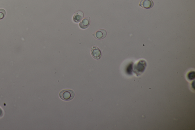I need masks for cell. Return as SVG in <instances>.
Listing matches in <instances>:
<instances>
[{"label": "cell", "mask_w": 195, "mask_h": 130, "mask_svg": "<svg viewBox=\"0 0 195 130\" xmlns=\"http://www.w3.org/2000/svg\"><path fill=\"white\" fill-rule=\"evenodd\" d=\"M75 93L71 89H65L61 90L59 93L60 99L65 101H69L73 100L75 97Z\"/></svg>", "instance_id": "cell-1"}, {"label": "cell", "mask_w": 195, "mask_h": 130, "mask_svg": "<svg viewBox=\"0 0 195 130\" xmlns=\"http://www.w3.org/2000/svg\"><path fill=\"white\" fill-rule=\"evenodd\" d=\"M146 67V63L145 60H141L134 67V72L137 76L141 75L144 71Z\"/></svg>", "instance_id": "cell-2"}, {"label": "cell", "mask_w": 195, "mask_h": 130, "mask_svg": "<svg viewBox=\"0 0 195 130\" xmlns=\"http://www.w3.org/2000/svg\"><path fill=\"white\" fill-rule=\"evenodd\" d=\"M91 54L93 57L97 60L100 59L102 56L100 49L97 46H93L91 47Z\"/></svg>", "instance_id": "cell-3"}, {"label": "cell", "mask_w": 195, "mask_h": 130, "mask_svg": "<svg viewBox=\"0 0 195 130\" xmlns=\"http://www.w3.org/2000/svg\"><path fill=\"white\" fill-rule=\"evenodd\" d=\"M107 34V32L106 30L104 29H101L96 31V32L93 34V36L96 39L102 40L106 37Z\"/></svg>", "instance_id": "cell-4"}, {"label": "cell", "mask_w": 195, "mask_h": 130, "mask_svg": "<svg viewBox=\"0 0 195 130\" xmlns=\"http://www.w3.org/2000/svg\"><path fill=\"white\" fill-rule=\"evenodd\" d=\"M154 2L152 0H141L139 5L146 9H150L154 6Z\"/></svg>", "instance_id": "cell-5"}, {"label": "cell", "mask_w": 195, "mask_h": 130, "mask_svg": "<svg viewBox=\"0 0 195 130\" xmlns=\"http://www.w3.org/2000/svg\"><path fill=\"white\" fill-rule=\"evenodd\" d=\"M90 17H86L83 18L82 21L80 22L79 27L82 29H86L87 28L90 26Z\"/></svg>", "instance_id": "cell-6"}, {"label": "cell", "mask_w": 195, "mask_h": 130, "mask_svg": "<svg viewBox=\"0 0 195 130\" xmlns=\"http://www.w3.org/2000/svg\"><path fill=\"white\" fill-rule=\"evenodd\" d=\"M84 15L83 11H78L75 13L73 17V20L74 22L78 23L80 22L82 18L84 17Z\"/></svg>", "instance_id": "cell-7"}, {"label": "cell", "mask_w": 195, "mask_h": 130, "mask_svg": "<svg viewBox=\"0 0 195 130\" xmlns=\"http://www.w3.org/2000/svg\"><path fill=\"white\" fill-rule=\"evenodd\" d=\"M5 10L3 9H0V20L3 19L5 17Z\"/></svg>", "instance_id": "cell-8"}, {"label": "cell", "mask_w": 195, "mask_h": 130, "mask_svg": "<svg viewBox=\"0 0 195 130\" xmlns=\"http://www.w3.org/2000/svg\"><path fill=\"white\" fill-rule=\"evenodd\" d=\"M195 73L194 72H191L189 73L188 77L190 80H192L195 77Z\"/></svg>", "instance_id": "cell-9"}, {"label": "cell", "mask_w": 195, "mask_h": 130, "mask_svg": "<svg viewBox=\"0 0 195 130\" xmlns=\"http://www.w3.org/2000/svg\"><path fill=\"white\" fill-rule=\"evenodd\" d=\"M3 111L2 109L0 107V118L3 117Z\"/></svg>", "instance_id": "cell-10"}]
</instances>
